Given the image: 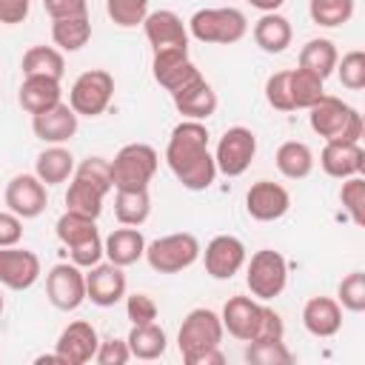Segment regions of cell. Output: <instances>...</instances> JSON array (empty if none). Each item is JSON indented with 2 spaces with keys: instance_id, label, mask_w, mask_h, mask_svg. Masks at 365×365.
<instances>
[{
  "instance_id": "obj_49",
  "label": "cell",
  "mask_w": 365,
  "mask_h": 365,
  "mask_svg": "<svg viewBox=\"0 0 365 365\" xmlns=\"http://www.w3.org/2000/svg\"><path fill=\"white\" fill-rule=\"evenodd\" d=\"M43 9L51 20L80 17V14H88V0H43Z\"/></svg>"
},
{
  "instance_id": "obj_48",
  "label": "cell",
  "mask_w": 365,
  "mask_h": 365,
  "mask_svg": "<svg viewBox=\"0 0 365 365\" xmlns=\"http://www.w3.org/2000/svg\"><path fill=\"white\" fill-rule=\"evenodd\" d=\"M282 336H285V322H282V317H279L274 308L262 305V314H259V322H257V331H254L251 339H282ZM251 339H248V342H251Z\"/></svg>"
},
{
  "instance_id": "obj_25",
  "label": "cell",
  "mask_w": 365,
  "mask_h": 365,
  "mask_svg": "<svg viewBox=\"0 0 365 365\" xmlns=\"http://www.w3.org/2000/svg\"><path fill=\"white\" fill-rule=\"evenodd\" d=\"M60 100H63L60 80H51V77H23L20 91H17V103L29 114H40V111L57 106Z\"/></svg>"
},
{
  "instance_id": "obj_43",
  "label": "cell",
  "mask_w": 365,
  "mask_h": 365,
  "mask_svg": "<svg viewBox=\"0 0 365 365\" xmlns=\"http://www.w3.org/2000/svg\"><path fill=\"white\" fill-rule=\"evenodd\" d=\"M288 80H291V68L274 71V74L265 80V100H268V106L277 108V111H294Z\"/></svg>"
},
{
  "instance_id": "obj_11",
  "label": "cell",
  "mask_w": 365,
  "mask_h": 365,
  "mask_svg": "<svg viewBox=\"0 0 365 365\" xmlns=\"http://www.w3.org/2000/svg\"><path fill=\"white\" fill-rule=\"evenodd\" d=\"M46 297L60 311H74L86 302V274L74 262H57L46 274Z\"/></svg>"
},
{
  "instance_id": "obj_16",
  "label": "cell",
  "mask_w": 365,
  "mask_h": 365,
  "mask_svg": "<svg viewBox=\"0 0 365 365\" xmlns=\"http://www.w3.org/2000/svg\"><path fill=\"white\" fill-rule=\"evenodd\" d=\"M43 268H40V257L29 248H0V285L11 288V291H26L40 279Z\"/></svg>"
},
{
  "instance_id": "obj_44",
  "label": "cell",
  "mask_w": 365,
  "mask_h": 365,
  "mask_svg": "<svg viewBox=\"0 0 365 365\" xmlns=\"http://www.w3.org/2000/svg\"><path fill=\"white\" fill-rule=\"evenodd\" d=\"M74 177H83V180L106 188V191L114 188V182H111V160H106V157H86L74 168Z\"/></svg>"
},
{
  "instance_id": "obj_26",
  "label": "cell",
  "mask_w": 365,
  "mask_h": 365,
  "mask_svg": "<svg viewBox=\"0 0 365 365\" xmlns=\"http://www.w3.org/2000/svg\"><path fill=\"white\" fill-rule=\"evenodd\" d=\"M294 40V29L288 23V17L277 14V11H265L257 23H254V43L265 51V54H279L291 46Z\"/></svg>"
},
{
  "instance_id": "obj_52",
  "label": "cell",
  "mask_w": 365,
  "mask_h": 365,
  "mask_svg": "<svg viewBox=\"0 0 365 365\" xmlns=\"http://www.w3.org/2000/svg\"><path fill=\"white\" fill-rule=\"evenodd\" d=\"M222 362H225V356H222L220 348H208V351H202L200 356L191 359V365H222Z\"/></svg>"
},
{
  "instance_id": "obj_32",
  "label": "cell",
  "mask_w": 365,
  "mask_h": 365,
  "mask_svg": "<svg viewBox=\"0 0 365 365\" xmlns=\"http://www.w3.org/2000/svg\"><path fill=\"white\" fill-rule=\"evenodd\" d=\"M125 342H128V351H131L134 359H160L168 348V336L157 322L131 325Z\"/></svg>"
},
{
  "instance_id": "obj_1",
  "label": "cell",
  "mask_w": 365,
  "mask_h": 365,
  "mask_svg": "<svg viewBox=\"0 0 365 365\" xmlns=\"http://www.w3.org/2000/svg\"><path fill=\"white\" fill-rule=\"evenodd\" d=\"M208 128L202 120H182L171 128L165 145V163L171 174L188 191H205L217 180V163L208 151Z\"/></svg>"
},
{
  "instance_id": "obj_54",
  "label": "cell",
  "mask_w": 365,
  "mask_h": 365,
  "mask_svg": "<svg viewBox=\"0 0 365 365\" xmlns=\"http://www.w3.org/2000/svg\"><path fill=\"white\" fill-rule=\"evenodd\" d=\"M3 308H6V302H3V294H0V314H3Z\"/></svg>"
},
{
  "instance_id": "obj_8",
  "label": "cell",
  "mask_w": 365,
  "mask_h": 365,
  "mask_svg": "<svg viewBox=\"0 0 365 365\" xmlns=\"http://www.w3.org/2000/svg\"><path fill=\"white\" fill-rule=\"evenodd\" d=\"M114 97V77L106 68H88L83 71L68 91V106L77 117H100Z\"/></svg>"
},
{
  "instance_id": "obj_31",
  "label": "cell",
  "mask_w": 365,
  "mask_h": 365,
  "mask_svg": "<svg viewBox=\"0 0 365 365\" xmlns=\"http://www.w3.org/2000/svg\"><path fill=\"white\" fill-rule=\"evenodd\" d=\"M277 168L288 180H305L314 171V151L302 140H288L277 148Z\"/></svg>"
},
{
  "instance_id": "obj_2",
  "label": "cell",
  "mask_w": 365,
  "mask_h": 365,
  "mask_svg": "<svg viewBox=\"0 0 365 365\" xmlns=\"http://www.w3.org/2000/svg\"><path fill=\"white\" fill-rule=\"evenodd\" d=\"M308 123L314 128V134H319L325 143L328 140H342V143H359L362 137V114L342 103L339 97L322 94V100H317L308 108Z\"/></svg>"
},
{
  "instance_id": "obj_15",
  "label": "cell",
  "mask_w": 365,
  "mask_h": 365,
  "mask_svg": "<svg viewBox=\"0 0 365 365\" xmlns=\"http://www.w3.org/2000/svg\"><path fill=\"white\" fill-rule=\"evenodd\" d=\"M97 345H100V336H97L94 325L86 319H77L60 331V336L54 342V354L60 356L63 365H86L94 359Z\"/></svg>"
},
{
  "instance_id": "obj_21",
  "label": "cell",
  "mask_w": 365,
  "mask_h": 365,
  "mask_svg": "<svg viewBox=\"0 0 365 365\" xmlns=\"http://www.w3.org/2000/svg\"><path fill=\"white\" fill-rule=\"evenodd\" d=\"M259 314H262V302L254 299V297H242V294H240V297H231V299L222 305L220 319H222V328H225L231 336L248 342V339L254 336V331H257Z\"/></svg>"
},
{
  "instance_id": "obj_17",
  "label": "cell",
  "mask_w": 365,
  "mask_h": 365,
  "mask_svg": "<svg viewBox=\"0 0 365 365\" xmlns=\"http://www.w3.org/2000/svg\"><path fill=\"white\" fill-rule=\"evenodd\" d=\"M125 274L114 262H97L86 271V299L100 308H111L125 297Z\"/></svg>"
},
{
  "instance_id": "obj_42",
  "label": "cell",
  "mask_w": 365,
  "mask_h": 365,
  "mask_svg": "<svg viewBox=\"0 0 365 365\" xmlns=\"http://www.w3.org/2000/svg\"><path fill=\"white\" fill-rule=\"evenodd\" d=\"M336 302L351 311V314H362L365 311V274L362 271H351L339 288H336Z\"/></svg>"
},
{
  "instance_id": "obj_27",
  "label": "cell",
  "mask_w": 365,
  "mask_h": 365,
  "mask_svg": "<svg viewBox=\"0 0 365 365\" xmlns=\"http://www.w3.org/2000/svg\"><path fill=\"white\" fill-rule=\"evenodd\" d=\"M34 174L46 185H60L74 174V157L63 145H48L46 151L37 154L34 160Z\"/></svg>"
},
{
  "instance_id": "obj_34",
  "label": "cell",
  "mask_w": 365,
  "mask_h": 365,
  "mask_svg": "<svg viewBox=\"0 0 365 365\" xmlns=\"http://www.w3.org/2000/svg\"><path fill=\"white\" fill-rule=\"evenodd\" d=\"M51 40L60 51H80L91 40V20L88 14L51 20Z\"/></svg>"
},
{
  "instance_id": "obj_47",
  "label": "cell",
  "mask_w": 365,
  "mask_h": 365,
  "mask_svg": "<svg viewBox=\"0 0 365 365\" xmlns=\"http://www.w3.org/2000/svg\"><path fill=\"white\" fill-rule=\"evenodd\" d=\"M94 359L100 365H125L131 359V351H128V342L125 339H117V336H108V339H100L97 345V354Z\"/></svg>"
},
{
  "instance_id": "obj_12",
  "label": "cell",
  "mask_w": 365,
  "mask_h": 365,
  "mask_svg": "<svg viewBox=\"0 0 365 365\" xmlns=\"http://www.w3.org/2000/svg\"><path fill=\"white\" fill-rule=\"evenodd\" d=\"M288 208H291V194L285 185H279L274 180H257L245 191V211L257 222L282 220L288 214Z\"/></svg>"
},
{
  "instance_id": "obj_38",
  "label": "cell",
  "mask_w": 365,
  "mask_h": 365,
  "mask_svg": "<svg viewBox=\"0 0 365 365\" xmlns=\"http://www.w3.org/2000/svg\"><path fill=\"white\" fill-rule=\"evenodd\" d=\"M245 359L251 365H291L294 354L282 339H251L245 345Z\"/></svg>"
},
{
  "instance_id": "obj_9",
  "label": "cell",
  "mask_w": 365,
  "mask_h": 365,
  "mask_svg": "<svg viewBox=\"0 0 365 365\" xmlns=\"http://www.w3.org/2000/svg\"><path fill=\"white\" fill-rule=\"evenodd\" d=\"M254 157H257V134L245 125H231V128H225V134L220 137L217 151H214L217 174L240 177L248 171Z\"/></svg>"
},
{
  "instance_id": "obj_14",
  "label": "cell",
  "mask_w": 365,
  "mask_h": 365,
  "mask_svg": "<svg viewBox=\"0 0 365 365\" xmlns=\"http://www.w3.org/2000/svg\"><path fill=\"white\" fill-rule=\"evenodd\" d=\"M202 254L205 262V274L214 279H231L234 274H240V268L245 265V242L234 234H220L214 237Z\"/></svg>"
},
{
  "instance_id": "obj_24",
  "label": "cell",
  "mask_w": 365,
  "mask_h": 365,
  "mask_svg": "<svg viewBox=\"0 0 365 365\" xmlns=\"http://www.w3.org/2000/svg\"><path fill=\"white\" fill-rule=\"evenodd\" d=\"M103 254L108 257V262L125 268V265H134L137 259H143L145 254V237L140 228L134 225H123V228H114L106 240H103Z\"/></svg>"
},
{
  "instance_id": "obj_36",
  "label": "cell",
  "mask_w": 365,
  "mask_h": 365,
  "mask_svg": "<svg viewBox=\"0 0 365 365\" xmlns=\"http://www.w3.org/2000/svg\"><path fill=\"white\" fill-rule=\"evenodd\" d=\"M54 234L68 248V245H74V242H80V240H86L91 234H100V231H97V220L94 217H83L77 211H63L57 217V222H54Z\"/></svg>"
},
{
  "instance_id": "obj_19",
  "label": "cell",
  "mask_w": 365,
  "mask_h": 365,
  "mask_svg": "<svg viewBox=\"0 0 365 365\" xmlns=\"http://www.w3.org/2000/svg\"><path fill=\"white\" fill-rule=\"evenodd\" d=\"M151 74L154 80L168 91V94H177L182 91L188 83H194L200 74V68L191 63L188 51H165V54H154L151 60Z\"/></svg>"
},
{
  "instance_id": "obj_45",
  "label": "cell",
  "mask_w": 365,
  "mask_h": 365,
  "mask_svg": "<svg viewBox=\"0 0 365 365\" xmlns=\"http://www.w3.org/2000/svg\"><path fill=\"white\" fill-rule=\"evenodd\" d=\"M157 302L148 297V294H143V291H137V294H128L125 297V317L131 319V325H148V322H157Z\"/></svg>"
},
{
  "instance_id": "obj_37",
  "label": "cell",
  "mask_w": 365,
  "mask_h": 365,
  "mask_svg": "<svg viewBox=\"0 0 365 365\" xmlns=\"http://www.w3.org/2000/svg\"><path fill=\"white\" fill-rule=\"evenodd\" d=\"M308 14L317 26L336 29L354 17V0H308Z\"/></svg>"
},
{
  "instance_id": "obj_50",
  "label": "cell",
  "mask_w": 365,
  "mask_h": 365,
  "mask_svg": "<svg viewBox=\"0 0 365 365\" xmlns=\"http://www.w3.org/2000/svg\"><path fill=\"white\" fill-rule=\"evenodd\" d=\"M23 240V220L14 211H0V248L17 245Z\"/></svg>"
},
{
  "instance_id": "obj_53",
  "label": "cell",
  "mask_w": 365,
  "mask_h": 365,
  "mask_svg": "<svg viewBox=\"0 0 365 365\" xmlns=\"http://www.w3.org/2000/svg\"><path fill=\"white\" fill-rule=\"evenodd\" d=\"M248 3H251L254 9H259V11L265 14V11H277V9H279V6L285 3V0H248Z\"/></svg>"
},
{
  "instance_id": "obj_39",
  "label": "cell",
  "mask_w": 365,
  "mask_h": 365,
  "mask_svg": "<svg viewBox=\"0 0 365 365\" xmlns=\"http://www.w3.org/2000/svg\"><path fill=\"white\" fill-rule=\"evenodd\" d=\"M339 202H342L345 214L351 217V222L356 228H362L365 225V180H362V174L342 180V185H339Z\"/></svg>"
},
{
  "instance_id": "obj_22",
  "label": "cell",
  "mask_w": 365,
  "mask_h": 365,
  "mask_svg": "<svg viewBox=\"0 0 365 365\" xmlns=\"http://www.w3.org/2000/svg\"><path fill=\"white\" fill-rule=\"evenodd\" d=\"M302 325L311 336L328 339L342 328V305L334 297H311L302 305Z\"/></svg>"
},
{
  "instance_id": "obj_28",
  "label": "cell",
  "mask_w": 365,
  "mask_h": 365,
  "mask_svg": "<svg viewBox=\"0 0 365 365\" xmlns=\"http://www.w3.org/2000/svg\"><path fill=\"white\" fill-rule=\"evenodd\" d=\"M151 214V197L148 188H117L114 194V217L120 225L140 228Z\"/></svg>"
},
{
  "instance_id": "obj_7",
  "label": "cell",
  "mask_w": 365,
  "mask_h": 365,
  "mask_svg": "<svg viewBox=\"0 0 365 365\" xmlns=\"http://www.w3.org/2000/svg\"><path fill=\"white\" fill-rule=\"evenodd\" d=\"M245 285H248L251 297L259 299V302H268V299L279 297L288 285L285 257L274 248H259L257 254H251V262L245 268Z\"/></svg>"
},
{
  "instance_id": "obj_6",
  "label": "cell",
  "mask_w": 365,
  "mask_h": 365,
  "mask_svg": "<svg viewBox=\"0 0 365 365\" xmlns=\"http://www.w3.org/2000/svg\"><path fill=\"white\" fill-rule=\"evenodd\" d=\"M200 240L188 231H177V234H165L157 237L154 242H145V259L151 265V271L157 274H180L185 268H191L200 259Z\"/></svg>"
},
{
  "instance_id": "obj_33",
  "label": "cell",
  "mask_w": 365,
  "mask_h": 365,
  "mask_svg": "<svg viewBox=\"0 0 365 365\" xmlns=\"http://www.w3.org/2000/svg\"><path fill=\"white\" fill-rule=\"evenodd\" d=\"M106 188L83 180V177H74L68 191H66V211H77L83 217H100L103 214V200H106Z\"/></svg>"
},
{
  "instance_id": "obj_4",
  "label": "cell",
  "mask_w": 365,
  "mask_h": 365,
  "mask_svg": "<svg viewBox=\"0 0 365 365\" xmlns=\"http://www.w3.org/2000/svg\"><path fill=\"white\" fill-rule=\"evenodd\" d=\"M222 319L217 311L211 308H194L185 314L180 331H177V348H180V356L185 365H191L194 356H200L202 351L208 348H220L222 342Z\"/></svg>"
},
{
  "instance_id": "obj_41",
  "label": "cell",
  "mask_w": 365,
  "mask_h": 365,
  "mask_svg": "<svg viewBox=\"0 0 365 365\" xmlns=\"http://www.w3.org/2000/svg\"><path fill=\"white\" fill-rule=\"evenodd\" d=\"M336 77L348 91H362L365 88V51L354 48L342 60H336Z\"/></svg>"
},
{
  "instance_id": "obj_18",
  "label": "cell",
  "mask_w": 365,
  "mask_h": 365,
  "mask_svg": "<svg viewBox=\"0 0 365 365\" xmlns=\"http://www.w3.org/2000/svg\"><path fill=\"white\" fill-rule=\"evenodd\" d=\"M80 117L74 114V108L68 103H57L40 114H31V131L37 140L48 143V145H63L77 134Z\"/></svg>"
},
{
  "instance_id": "obj_51",
  "label": "cell",
  "mask_w": 365,
  "mask_h": 365,
  "mask_svg": "<svg viewBox=\"0 0 365 365\" xmlns=\"http://www.w3.org/2000/svg\"><path fill=\"white\" fill-rule=\"evenodd\" d=\"M29 11H31V0H0V23L6 26L23 23Z\"/></svg>"
},
{
  "instance_id": "obj_46",
  "label": "cell",
  "mask_w": 365,
  "mask_h": 365,
  "mask_svg": "<svg viewBox=\"0 0 365 365\" xmlns=\"http://www.w3.org/2000/svg\"><path fill=\"white\" fill-rule=\"evenodd\" d=\"M68 257H71V262L80 265V268L97 265V262L106 257V254H103V240H100V234H91V237H86V240L68 245Z\"/></svg>"
},
{
  "instance_id": "obj_5",
  "label": "cell",
  "mask_w": 365,
  "mask_h": 365,
  "mask_svg": "<svg viewBox=\"0 0 365 365\" xmlns=\"http://www.w3.org/2000/svg\"><path fill=\"white\" fill-rule=\"evenodd\" d=\"M160 165L157 148L148 143H128L111 160V182L117 188H148Z\"/></svg>"
},
{
  "instance_id": "obj_29",
  "label": "cell",
  "mask_w": 365,
  "mask_h": 365,
  "mask_svg": "<svg viewBox=\"0 0 365 365\" xmlns=\"http://www.w3.org/2000/svg\"><path fill=\"white\" fill-rule=\"evenodd\" d=\"M336 60H339L336 46H334V40H328V37H314V40H308V43L299 48V68L317 74L319 80H325V77L334 74Z\"/></svg>"
},
{
  "instance_id": "obj_35",
  "label": "cell",
  "mask_w": 365,
  "mask_h": 365,
  "mask_svg": "<svg viewBox=\"0 0 365 365\" xmlns=\"http://www.w3.org/2000/svg\"><path fill=\"white\" fill-rule=\"evenodd\" d=\"M288 86H291V103H294V108H311L325 94V80H319L317 74H311L305 68H291Z\"/></svg>"
},
{
  "instance_id": "obj_10",
  "label": "cell",
  "mask_w": 365,
  "mask_h": 365,
  "mask_svg": "<svg viewBox=\"0 0 365 365\" xmlns=\"http://www.w3.org/2000/svg\"><path fill=\"white\" fill-rule=\"evenodd\" d=\"M143 31H145V40H148V46H151L154 54L188 51V26L171 9L148 11L145 20H143Z\"/></svg>"
},
{
  "instance_id": "obj_23",
  "label": "cell",
  "mask_w": 365,
  "mask_h": 365,
  "mask_svg": "<svg viewBox=\"0 0 365 365\" xmlns=\"http://www.w3.org/2000/svg\"><path fill=\"white\" fill-rule=\"evenodd\" d=\"M171 100H174V108H177L185 120H208V117L217 111V106H220L217 91L211 88V83H208L205 77H197V80L188 83L182 91L171 94Z\"/></svg>"
},
{
  "instance_id": "obj_13",
  "label": "cell",
  "mask_w": 365,
  "mask_h": 365,
  "mask_svg": "<svg viewBox=\"0 0 365 365\" xmlns=\"http://www.w3.org/2000/svg\"><path fill=\"white\" fill-rule=\"evenodd\" d=\"M6 205L14 211L20 220H34L46 211L48 194L46 182H40L37 174H14L6 185Z\"/></svg>"
},
{
  "instance_id": "obj_30",
  "label": "cell",
  "mask_w": 365,
  "mask_h": 365,
  "mask_svg": "<svg viewBox=\"0 0 365 365\" xmlns=\"http://www.w3.org/2000/svg\"><path fill=\"white\" fill-rule=\"evenodd\" d=\"M20 68H23L26 77H51V80H63V74H66V60H63V51L54 48V46H31V48L23 54Z\"/></svg>"
},
{
  "instance_id": "obj_40",
  "label": "cell",
  "mask_w": 365,
  "mask_h": 365,
  "mask_svg": "<svg viewBox=\"0 0 365 365\" xmlns=\"http://www.w3.org/2000/svg\"><path fill=\"white\" fill-rule=\"evenodd\" d=\"M106 14L120 29H134L143 26L148 14V0H106Z\"/></svg>"
},
{
  "instance_id": "obj_3",
  "label": "cell",
  "mask_w": 365,
  "mask_h": 365,
  "mask_svg": "<svg viewBox=\"0 0 365 365\" xmlns=\"http://www.w3.org/2000/svg\"><path fill=\"white\" fill-rule=\"evenodd\" d=\"M248 31V20L240 9L220 6V9H200L188 20V37L200 43H214V46H231L240 43Z\"/></svg>"
},
{
  "instance_id": "obj_20",
  "label": "cell",
  "mask_w": 365,
  "mask_h": 365,
  "mask_svg": "<svg viewBox=\"0 0 365 365\" xmlns=\"http://www.w3.org/2000/svg\"><path fill=\"white\" fill-rule=\"evenodd\" d=\"M319 165L328 177L334 180H345V177H356L365 171V151L359 143H342V140H328L322 154H319Z\"/></svg>"
}]
</instances>
